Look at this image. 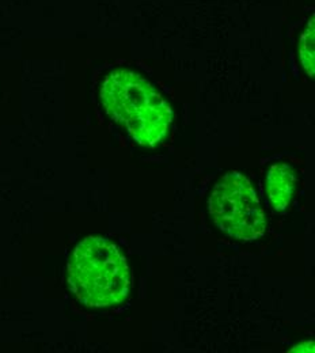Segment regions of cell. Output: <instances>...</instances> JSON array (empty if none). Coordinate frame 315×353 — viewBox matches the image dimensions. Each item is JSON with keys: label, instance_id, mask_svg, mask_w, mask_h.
<instances>
[{"label": "cell", "instance_id": "8992f818", "mask_svg": "<svg viewBox=\"0 0 315 353\" xmlns=\"http://www.w3.org/2000/svg\"><path fill=\"white\" fill-rule=\"evenodd\" d=\"M291 352H314V341H306L301 345H296Z\"/></svg>", "mask_w": 315, "mask_h": 353}, {"label": "cell", "instance_id": "6da1fadb", "mask_svg": "<svg viewBox=\"0 0 315 353\" xmlns=\"http://www.w3.org/2000/svg\"><path fill=\"white\" fill-rule=\"evenodd\" d=\"M101 101L108 114L141 145H156L169 131L173 119L169 103L134 71L110 72L102 83Z\"/></svg>", "mask_w": 315, "mask_h": 353}, {"label": "cell", "instance_id": "7a4b0ae2", "mask_svg": "<svg viewBox=\"0 0 315 353\" xmlns=\"http://www.w3.org/2000/svg\"><path fill=\"white\" fill-rule=\"evenodd\" d=\"M70 285L90 307L121 303L131 291V273L120 249L106 238L88 236L78 243L68 265Z\"/></svg>", "mask_w": 315, "mask_h": 353}, {"label": "cell", "instance_id": "277c9868", "mask_svg": "<svg viewBox=\"0 0 315 353\" xmlns=\"http://www.w3.org/2000/svg\"><path fill=\"white\" fill-rule=\"evenodd\" d=\"M296 174L287 163L273 165L267 176V189L270 204L276 211L285 210L294 197Z\"/></svg>", "mask_w": 315, "mask_h": 353}, {"label": "cell", "instance_id": "3957f363", "mask_svg": "<svg viewBox=\"0 0 315 353\" xmlns=\"http://www.w3.org/2000/svg\"><path fill=\"white\" fill-rule=\"evenodd\" d=\"M208 205L216 225L235 239L254 241L265 231L260 199L250 181L238 172H230L216 182Z\"/></svg>", "mask_w": 315, "mask_h": 353}, {"label": "cell", "instance_id": "5b68a950", "mask_svg": "<svg viewBox=\"0 0 315 353\" xmlns=\"http://www.w3.org/2000/svg\"><path fill=\"white\" fill-rule=\"evenodd\" d=\"M314 17L309 21L306 29L299 37V59L309 77H314Z\"/></svg>", "mask_w": 315, "mask_h": 353}]
</instances>
